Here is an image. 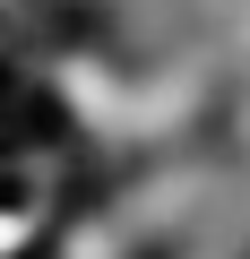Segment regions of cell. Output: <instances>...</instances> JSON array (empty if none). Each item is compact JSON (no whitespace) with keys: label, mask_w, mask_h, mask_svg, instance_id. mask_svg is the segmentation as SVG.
<instances>
[]
</instances>
